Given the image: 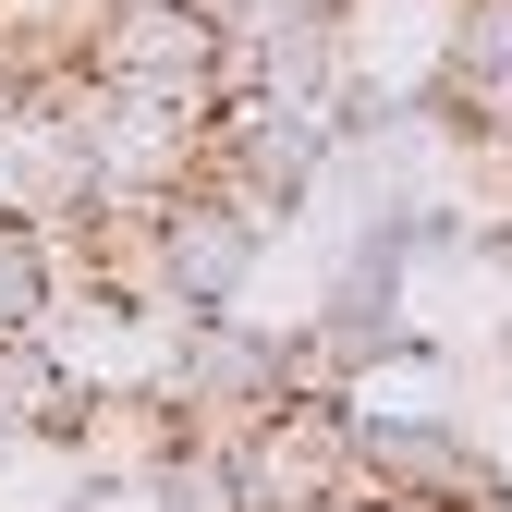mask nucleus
Wrapping results in <instances>:
<instances>
[{
  "instance_id": "1",
  "label": "nucleus",
  "mask_w": 512,
  "mask_h": 512,
  "mask_svg": "<svg viewBox=\"0 0 512 512\" xmlns=\"http://www.w3.org/2000/svg\"><path fill=\"white\" fill-rule=\"evenodd\" d=\"M159 391L183 415V439H256V415L293 403L305 391V330H244V317H171V366H159Z\"/></svg>"
},
{
  "instance_id": "2",
  "label": "nucleus",
  "mask_w": 512,
  "mask_h": 512,
  "mask_svg": "<svg viewBox=\"0 0 512 512\" xmlns=\"http://www.w3.org/2000/svg\"><path fill=\"white\" fill-rule=\"evenodd\" d=\"M256 256H269V220L232 208L220 183H183V196L159 208V281L183 317H220L244 281H256Z\"/></svg>"
},
{
  "instance_id": "3",
  "label": "nucleus",
  "mask_w": 512,
  "mask_h": 512,
  "mask_svg": "<svg viewBox=\"0 0 512 512\" xmlns=\"http://www.w3.org/2000/svg\"><path fill=\"white\" fill-rule=\"evenodd\" d=\"M354 464H366V488L427 500V512H488L500 500V464L439 415H354Z\"/></svg>"
},
{
  "instance_id": "4",
  "label": "nucleus",
  "mask_w": 512,
  "mask_h": 512,
  "mask_svg": "<svg viewBox=\"0 0 512 512\" xmlns=\"http://www.w3.org/2000/svg\"><path fill=\"white\" fill-rule=\"evenodd\" d=\"M86 61L110 86H196V98H220V13L208 0H110Z\"/></svg>"
},
{
  "instance_id": "5",
  "label": "nucleus",
  "mask_w": 512,
  "mask_h": 512,
  "mask_svg": "<svg viewBox=\"0 0 512 512\" xmlns=\"http://www.w3.org/2000/svg\"><path fill=\"white\" fill-rule=\"evenodd\" d=\"M427 110L452 122L464 147H512V0H452Z\"/></svg>"
},
{
  "instance_id": "6",
  "label": "nucleus",
  "mask_w": 512,
  "mask_h": 512,
  "mask_svg": "<svg viewBox=\"0 0 512 512\" xmlns=\"http://www.w3.org/2000/svg\"><path fill=\"white\" fill-rule=\"evenodd\" d=\"M61 439H74V488H147L183 452V415H171L159 378H135V391H86Z\"/></svg>"
},
{
  "instance_id": "7",
  "label": "nucleus",
  "mask_w": 512,
  "mask_h": 512,
  "mask_svg": "<svg viewBox=\"0 0 512 512\" xmlns=\"http://www.w3.org/2000/svg\"><path fill=\"white\" fill-rule=\"evenodd\" d=\"M74 354H61L49 330H25V342H0V439H61L74 427Z\"/></svg>"
},
{
  "instance_id": "8",
  "label": "nucleus",
  "mask_w": 512,
  "mask_h": 512,
  "mask_svg": "<svg viewBox=\"0 0 512 512\" xmlns=\"http://www.w3.org/2000/svg\"><path fill=\"white\" fill-rule=\"evenodd\" d=\"M61 269H74V244H61V232H37V220H0V342L49 330Z\"/></svg>"
},
{
  "instance_id": "9",
  "label": "nucleus",
  "mask_w": 512,
  "mask_h": 512,
  "mask_svg": "<svg viewBox=\"0 0 512 512\" xmlns=\"http://www.w3.org/2000/svg\"><path fill=\"white\" fill-rule=\"evenodd\" d=\"M147 500L159 512H244V464L220 452V439H183V452L147 476Z\"/></svg>"
}]
</instances>
